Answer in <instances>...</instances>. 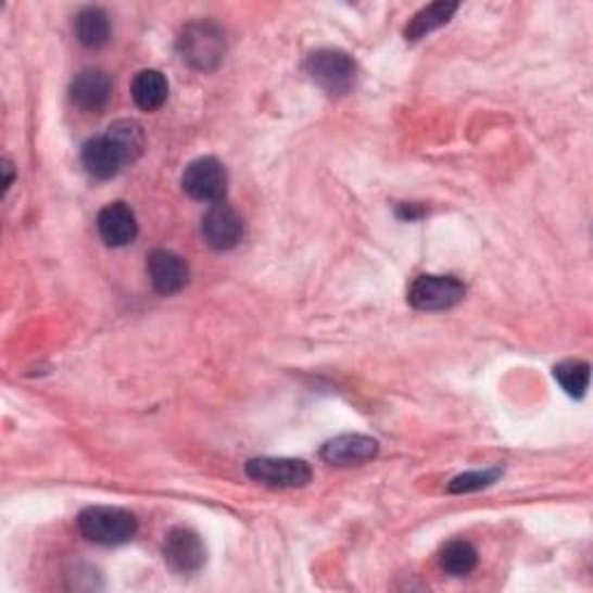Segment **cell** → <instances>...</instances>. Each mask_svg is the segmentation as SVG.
<instances>
[{
  "label": "cell",
  "instance_id": "6da1fadb",
  "mask_svg": "<svg viewBox=\"0 0 593 593\" xmlns=\"http://www.w3.org/2000/svg\"><path fill=\"white\" fill-rule=\"evenodd\" d=\"M177 49L186 65L198 73H214L225 59L228 42H225V30L216 22L200 20L184 26Z\"/></svg>",
  "mask_w": 593,
  "mask_h": 593
},
{
  "label": "cell",
  "instance_id": "7a4b0ae2",
  "mask_svg": "<svg viewBox=\"0 0 593 593\" xmlns=\"http://www.w3.org/2000/svg\"><path fill=\"white\" fill-rule=\"evenodd\" d=\"M77 527L86 540L104 547L126 545L137 535V517L124 508L112 505H93L81 510Z\"/></svg>",
  "mask_w": 593,
  "mask_h": 593
},
{
  "label": "cell",
  "instance_id": "3957f363",
  "mask_svg": "<svg viewBox=\"0 0 593 593\" xmlns=\"http://www.w3.org/2000/svg\"><path fill=\"white\" fill-rule=\"evenodd\" d=\"M306 75L329 96L351 93L357 79L355 61L341 49H318L304 63Z\"/></svg>",
  "mask_w": 593,
  "mask_h": 593
},
{
  "label": "cell",
  "instance_id": "277c9868",
  "mask_svg": "<svg viewBox=\"0 0 593 593\" xmlns=\"http://www.w3.org/2000/svg\"><path fill=\"white\" fill-rule=\"evenodd\" d=\"M247 476L274 490H300L313 480V470L304 459L255 457L247 462Z\"/></svg>",
  "mask_w": 593,
  "mask_h": 593
},
{
  "label": "cell",
  "instance_id": "5b68a950",
  "mask_svg": "<svg viewBox=\"0 0 593 593\" xmlns=\"http://www.w3.org/2000/svg\"><path fill=\"white\" fill-rule=\"evenodd\" d=\"M466 286L457 276H417L408 290V302L417 311H447L464 302Z\"/></svg>",
  "mask_w": 593,
  "mask_h": 593
},
{
  "label": "cell",
  "instance_id": "8992f818",
  "mask_svg": "<svg viewBox=\"0 0 593 593\" xmlns=\"http://www.w3.org/2000/svg\"><path fill=\"white\" fill-rule=\"evenodd\" d=\"M181 186L184 193L193 200L209 204L223 202L228 193V169L214 155H204L186 167Z\"/></svg>",
  "mask_w": 593,
  "mask_h": 593
},
{
  "label": "cell",
  "instance_id": "52a82bcc",
  "mask_svg": "<svg viewBox=\"0 0 593 593\" xmlns=\"http://www.w3.org/2000/svg\"><path fill=\"white\" fill-rule=\"evenodd\" d=\"M163 559L174 572L179 575L198 572L206 562V550H204L202 538L193 529H186V527L172 529L165 535Z\"/></svg>",
  "mask_w": 593,
  "mask_h": 593
},
{
  "label": "cell",
  "instance_id": "ba28073f",
  "mask_svg": "<svg viewBox=\"0 0 593 593\" xmlns=\"http://www.w3.org/2000/svg\"><path fill=\"white\" fill-rule=\"evenodd\" d=\"M202 237L214 251H230L243 237V220L230 204L216 202L202 218Z\"/></svg>",
  "mask_w": 593,
  "mask_h": 593
},
{
  "label": "cell",
  "instance_id": "9c48e42d",
  "mask_svg": "<svg viewBox=\"0 0 593 593\" xmlns=\"http://www.w3.org/2000/svg\"><path fill=\"white\" fill-rule=\"evenodd\" d=\"M147 274L155 292L161 294H177L188 286L190 269L188 263L172 251L159 249L147 257Z\"/></svg>",
  "mask_w": 593,
  "mask_h": 593
},
{
  "label": "cell",
  "instance_id": "30bf717a",
  "mask_svg": "<svg viewBox=\"0 0 593 593\" xmlns=\"http://www.w3.org/2000/svg\"><path fill=\"white\" fill-rule=\"evenodd\" d=\"M378 441L364 433H341L323 445L320 457L329 466H359L376 459Z\"/></svg>",
  "mask_w": 593,
  "mask_h": 593
},
{
  "label": "cell",
  "instance_id": "8fae6325",
  "mask_svg": "<svg viewBox=\"0 0 593 593\" xmlns=\"http://www.w3.org/2000/svg\"><path fill=\"white\" fill-rule=\"evenodd\" d=\"M112 96V77L100 67H86L70 84V98L84 112H102Z\"/></svg>",
  "mask_w": 593,
  "mask_h": 593
},
{
  "label": "cell",
  "instance_id": "7c38bea8",
  "mask_svg": "<svg viewBox=\"0 0 593 593\" xmlns=\"http://www.w3.org/2000/svg\"><path fill=\"white\" fill-rule=\"evenodd\" d=\"M100 239L112 249L128 247L137 237V218L124 202H112L98 214Z\"/></svg>",
  "mask_w": 593,
  "mask_h": 593
},
{
  "label": "cell",
  "instance_id": "4fadbf2b",
  "mask_svg": "<svg viewBox=\"0 0 593 593\" xmlns=\"http://www.w3.org/2000/svg\"><path fill=\"white\" fill-rule=\"evenodd\" d=\"M81 165L86 174L98 181H108L126 167L118 149L110 142L108 135L93 137L81 147Z\"/></svg>",
  "mask_w": 593,
  "mask_h": 593
},
{
  "label": "cell",
  "instance_id": "5bb4252c",
  "mask_svg": "<svg viewBox=\"0 0 593 593\" xmlns=\"http://www.w3.org/2000/svg\"><path fill=\"white\" fill-rule=\"evenodd\" d=\"M130 93L135 104L142 112L161 110L169 96L167 77L161 73V70H142V73L135 75L130 84Z\"/></svg>",
  "mask_w": 593,
  "mask_h": 593
},
{
  "label": "cell",
  "instance_id": "9a60e30c",
  "mask_svg": "<svg viewBox=\"0 0 593 593\" xmlns=\"http://www.w3.org/2000/svg\"><path fill=\"white\" fill-rule=\"evenodd\" d=\"M104 135H108L110 142L118 149L126 167L142 159V153L147 149V135H144L142 124H137L135 118L114 121Z\"/></svg>",
  "mask_w": 593,
  "mask_h": 593
},
{
  "label": "cell",
  "instance_id": "2e32d148",
  "mask_svg": "<svg viewBox=\"0 0 593 593\" xmlns=\"http://www.w3.org/2000/svg\"><path fill=\"white\" fill-rule=\"evenodd\" d=\"M75 35L77 40L89 49L108 45L112 38V24H110L108 12L100 8H84L75 16Z\"/></svg>",
  "mask_w": 593,
  "mask_h": 593
},
{
  "label": "cell",
  "instance_id": "e0dca14e",
  "mask_svg": "<svg viewBox=\"0 0 593 593\" xmlns=\"http://www.w3.org/2000/svg\"><path fill=\"white\" fill-rule=\"evenodd\" d=\"M457 10H459V3H445V0H439V3H431V5L422 8L408 22V26L404 30L406 40L415 42V40L427 38L429 33L445 26L452 20V16H455Z\"/></svg>",
  "mask_w": 593,
  "mask_h": 593
},
{
  "label": "cell",
  "instance_id": "ac0fdd59",
  "mask_svg": "<svg viewBox=\"0 0 593 593\" xmlns=\"http://www.w3.org/2000/svg\"><path fill=\"white\" fill-rule=\"evenodd\" d=\"M439 564L452 578H466L478 566V550L468 540H452L441 550Z\"/></svg>",
  "mask_w": 593,
  "mask_h": 593
},
{
  "label": "cell",
  "instance_id": "d6986e66",
  "mask_svg": "<svg viewBox=\"0 0 593 593\" xmlns=\"http://www.w3.org/2000/svg\"><path fill=\"white\" fill-rule=\"evenodd\" d=\"M554 380L559 382L562 390L572 396V399H582L589 390V380H591V366L589 362L582 359H566L554 366Z\"/></svg>",
  "mask_w": 593,
  "mask_h": 593
},
{
  "label": "cell",
  "instance_id": "ffe728a7",
  "mask_svg": "<svg viewBox=\"0 0 593 593\" xmlns=\"http://www.w3.org/2000/svg\"><path fill=\"white\" fill-rule=\"evenodd\" d=\"M503 470L501 468H484V470H470V474H462L455 480L447 484L450 494H470V492H480L492 487Z\"/></svg>",
  "mask_w": 593,
  "mask_h": 593
},
{
  "label": "cell",
  "instance_id": "44dd1931",
  "mask_svg": "<svg viewBox=\"0 0 593 593\" xmlns=\"http://www.w3.org/2000/svg\"><path fill=\"white\" fill-rule=\"evenodd\" d=\"M3 172H5V181H3V193H8V188L12 186V177H14V169H12V163H10V161H3Z\"/></svg>",
  "mask_w": 593,
  "mask_h": 593
}]
</instances>
